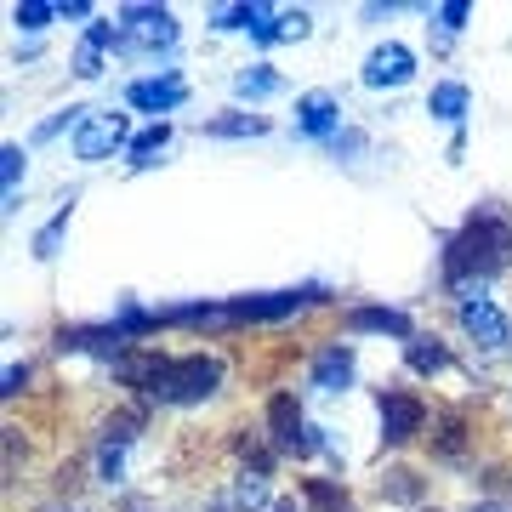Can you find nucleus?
Instances as JSON below:
<instances>
[{"instance_id":"obj_18","label":"nucleus","mask_w":512,"mask_h":512,"mask_svg":"<svg viewBox=\"0 0 512 512\" xmlns=\"http://www.w3.org/2000/svg\"><path fill=\"white\" fill-rule=\"evenodd\" d=\"M404 365L416 370V376H444V370H450V348H444L439 336H410V342H404Z\"/></svg>"},{"instance_id":"obj_5","label":"nucleus","mask_w":512,"mask_h":512,"mask_svg":"<svg viewBox=\"0 0 512 512\" xmlns=\"http://www.w3.org/2000/svg\"><path fill=\"white\" fill-rule=\"evenodd\" d=\"M456 319H461V330H467V342H473L478 353L501 359V353L512 348V319L495 308L484 291H478V296H461V302H456Z\"/></svg>"},{"instance_id":"obj_17","label":"nucleus","mask_w":512,"mask_h":512,"mask_svg":"<svg viewBox=\"0 0 512 512\" xmlns=\"http://www.w3.org/2000/svg\"><path fill=\"white\" fill-rule=\"evenodd\" d=\"M285 92V74L274 63H251V69L234 74V97L239 103H262V97H279Z\"/></svg>"},{"instance_id":"obj_19","label":"nucleus","mask_w":512,"mask_h":512,"mask_svg":"<svg viewBox=\"0 0 512 512\" xmlns=\"http://www.w3.org/2000/svg\"><path fill=\"white\" fill-rule=\"evenodd\" d=\"M200 137H228V143H245V137H268V120L262 114H245V109H228L217 120H205Z\"/></svg>"},{"instance_id":"obj_7","label":"nucleus","mask_w":512,"mask_h":512,"mask_svg":"<svg viewBox=\"0 0 512 512\" xmlns=\"http://www.w3.org/2000/svg\"><path fill=\"white\" fill-rule=\"evenodd\" d=\"M359 80H365L370 92H399L416 80V52L404 46V40H382V46H370V57L359 63Z\"/></svg>"},{"instance_id":"obj_29","label":"nucleus","mask_w":512,"mask_h":512,"mask_svg":"<svg viewBox=\"0 0 512 512\" xmlns=\"http://www.w3.org/2000/svg\"><path fill=\"white\" fill-rule=\"evenodd\" d=\"M23 387H29V365H6V376H0V399H18Z\"/></svg>"},{"instance_id":"obj_30","label":"nucleus","mask_w":512,"mask_h":512,"mask_svg":"<svg viewBox=\"0 0 512 512\" xmlns=\"http://www.w3.org/2000/svg\"><path fill=\"white\" fill-rule=\"evenodd\" d=\"M330 154H336V160H353V154H365V131H342V137L330 143Z\"/></svg>"},{"instance_id":"obj_26","label":"nucleus","mask_w":512,"mask_h":512,"mask_svg":"<svg viewBox=\"0 0 512 512\" xmlns=\"http://www.w3.org/2000/svg\"><path fill=\"white\" fill-rule=\"evenodd\" d=\"M23 171H29V154H23L18 143H6V148H0V188H6V217L18 211V183H23Z\"/></svg>"},{"instance_id":"obj_12","label":"nucleus","mask_w":512,"mask_h":512,"mask_svg":"<svg viewBox=\"0 0 512 512\" xmlns=\"http://www.w3.org/2000/svg\"><path fill=\"white\" fill-rule=\"evenodd\" d=\"M165 365H171V359H165L160 348H126V353H114V359H109L114 382H120V387H137L143 399L154 393V382L165 376Z\"/></svg>"},{"instance_id":"obj_10","label":"nucleus","mask_w":512,"mask_h":512,"mask_svg":"<svg viewBox=\"0 0 512 512\" xmlns=\"http://www.w3.org/2000/svg\"><path fill=\"white\" fill-rule=\"evenodd\" d=\"M308 382L319 387V393H348V387L359 382V353H353V342H325V348L308 359Z\"/></svg>"},{"instance_id":"obj_35","label":"nucleus","mask_w":512,"mask_h":512,"mask_svg":"<svg viewBox=\"0 0 512 512\" xmlns=\"http://www.w3.org/2000/svg\"><path fill=\"white\" fill-rule=\"evenodd\" d=\"M421 512H439V507H421Z\"/></svg>"},{"instance_id":"obj_9","label":"nucleus","mask_w":512,"mask_h":512,"mask_svg":"<svg viewBox=\"0 0 512 512\" xmlns=\"http://www.w3.org/2000/svg\"><path fill=\"white\" fill-rule=\"evenodd\" d=\"M126 103L137 114L165 120L171 109H183V103H188V80H183V74H171V69H165V74H143V80H131V86H126Z\"/></svg>"},{"instance_id":"obj_2","label":"nucleus","mask_w":512,"mask_h":512,"mask_svg":"<svg viewBox=\"0 0 512 512\" xmlns=\"http://www.w3.org/2000/svg\"><path fill=\"white\" fill-rule=\"evenodd\" d=\"M114 29H120V57H160L177 46V18H171V6H143V0H131L114 12Z\"/></svg>"},{"instance_id":"obj_1","label":"nucleus","mask_w":512,"mask_h":512,"mask_svg":"<svg viewBox=\"0 0 512 512\" xmlns=\"http://www.w3.org/2000/svg\"><path fill=\"white\" fill-rule=\"evenodd\" d=\"M512 268V217L495 205H478L456 234H444V285L461 296H478V285Z\"/></svg>"},{"instance_id":"obj_25","label":"nucleus","mask_w":512,"mask_h":512,"mask_svg":"<svg viewBox=\"0 0 512 512\" xmlns=\"http://www.w3.org/2000/svg\"><path fill=\"white\" fill-rule=\"evenodd\" d=\"M382 501H393V507H416V512H421V478L410 473V467H387Z\"/></svg>"},{"instance_id":"obj_8","label":"nucleus","mask_w":512,"mask_h":512,"mask_svg":"<svg viewBox=\"0 0 512 512\" xmlns=\"http://www.w3.org/2000/svg\"><path fill=\"white\" fill-rule=\"evenodd\" d=\"M296 137H313V143H336L342 137V97L313 86V92L296 97Z\"/></svg>"},{"instance_id":"obj_6","label":"nucleus","mask_w":512,"mask_h":512,"mask_svg":"<svg viewBox=\"0 0 512 512\" xmlns=\"http://www.w3.org/2000/svg\"><path fill=\"white\" fill-rule=\"evenodd\" d=\"M376 410H382V444L387 450L410 444L421 427H427V404H421L410 387H382V393H376Z\"/></svg>"},{"instance_id":"obj_28","label":"nucleus","mask_w":512,"mask_h":512,"mask_svg":"<svg viewBox=\"0 0 512 512\" xmlns=\"http://www.w3.org/2000/svg\"><path fill=\"white\" fill-rule=\"evenodd\" d=\"M467 18H473V6H467V0H444V6H433V23H439V40L461 35V29H467Z\"/></svg>"},{"instance_id":"obj_20","label":"nucleus","mask_w":512,"mask_h":512,"mask_svg":"<svg viewBox=\"0 0 512 512\" xmlns=\"http://www.w3.org/2000/svg\"><path fill=\"white\" fill-rule=\"evenodd\" d=\"M308 29H313L308 12H302V6L291 12V6H285V12H274V18L262 23L251 40H256V46H285V40H308Z\"/></svg>"},{"instance_id":"obj_13","label":"nucleus","mask_w":512,"mask_h":512,"mask_svg":"<svg viewBox=\"0 0 512 512\" xmlns=\"http://www.w3.org/2000/svg\"><path fill=\"white\" fill-rule=\"evenodd\" d=\"M120 46V29H114V18H97L86 35H80V46H74V74L80 80H97L103 74V57Z\"/></svg>"},{"instance_id":"obj_31","label":"nucleus","mask_w":512,"mask_h":512,"mask_svg":"<svg viewBox=\"0 0 512 512\" xmlns=\"http://www.w3.org/2000/svg\"><path fill=\"white\" fill-rule=\"evenodd\" d=\"M57 18H74V23H86V29H92L97 12H92V0H63V6H57Z\"/></svg>"},{"instance_id":"obj_23","label":"nucleus","mask_w":512,"mask_h":512,"mask_svg":"<svg viewBox=\"0 0 512 512\" xmlns=\"http://www.w3.org/2000/svg\"><path fill=\"white\" fill-rule=\"evenodd\" d=\"M302 501L313 512H353L348 484H336V478H302Z\"/></svg>"},{"instance_id":"obj_22","label":"nucleus","mask_w":512,"mask_h":512,"mask_svg":"<svg viewBox=\"0 0 512 512\" xmlns=\"http://www.w3.org/2000/svg\"><path fill=\"white\" fill-rule=\"evenodd\" d=\"M74 200H80V194H69V200L57 205V217L46 222L35 239H29V256H35V262H52V256L63 251V234H69V217H74Z\"/></svg>"},{"instance_id":"obj_16","label":"nucleus","mask_w":512,"mask_h":512,"mask_svg":"<svg viewBox=\"0 0 512 512\" xmlns=\"http://www.w3.org/2000/svg\"><path fill=\"white\" fill-rule=\"evenodd\" d=\"M274 12H279V6H268V0H239V6H217V12H211V29H217V35H234V29L256 35Z\"/></svg>"},{"instance_id":"obj_33","label":"nucleus","mask_w":512,"mask_h":512,"mask_svg":"<svg viewBox=\"0 0 512 512\" xmlns=\"http://www.w3.org/2000/svg\"><path fill=\"white\" fill-rule=\"evenodd\" d=\"M467 512H512V507H507V501H473Z\"/></svg>"},{"instance_id":"obj_24","label":"nucleus","mask_w":512,"mask_h":512,"mask_svg":"<svg viewBox=\"0 0 512 512\" xmlns=\"http://www.w3.org/2000/svg\"><path fill=\"white\" fill-rule=\"evenodd\" d=\"M439 439H433V456H444V461H461L467 456V416L461 410H439Z\"/></svg>"},{"instance_id":"obj_27","label":"nucleus","mask_w":512,"mask_h":512,"mask_svg":"<svg viewBox=\"0 0 512 512\" xmlns=\"http://www.w3.org/2000/svg\"><path fill=\"white\" fill-rule=\"evenodd\" d=\"M52 18H57V6H46V0H18L12 6V23H18L23 35H40Z\"/></svg>"},{"instance_id":"obj_14","label":"nucleus","mask_w":512,"mask_h":512,"mask_svg":"<svg viewBox=\"0 0 512 512\" xmlns=\"http://www.w3.org/2000/svg\"><path fill=\"white\" fill-rule=\"evenodd\" d=\"M342 325H348L353 336H365V330H370V336H399V342L416 336V319H410L404 308H348Z\"/></svg>"},{"instance_id":"obj_34","label":"nucleus","mask_w":512,"mask_h":512,"mask_svg":"<svg viewBox=\"0 0 512 512\" xmlns=\"http://www.w3.org/2000/svg\"><path fill=\"white\" fill-rule=\"evenodd\" d=\"M46 512H80V507H46Z\"/></svg>"},{"instance_id":"obj_32","label":"nucleus","mask_w":512,"mask_h":512,"mask_svg":"<svg viewBox=\"0 0 512 512\" xmlns=\"http://www.w3.org/2000/svg\"><path fill=\"white\" fill-rule=\"evenodd\" d=\"M274 512H313L308 501H296V495H285V501H274Z\"/></svg>"},{"instance_id":"obj_21","label":"nucleus","mask_w":512,"mask_h":512,"mask_svg":"<svg viewBox=\"0 0 512 512\" xmlns=\"http://www.w3.org/2000/svg\"><path fill=\"white\" fill-rule=\"evenodd\" d=\"M171 148V120H154L148 131H137L126 148V165L131 171H148V165H160V154Z\"/></svg>"},{"instance_id":"obj_3","label":"nucleus","mask_w":512,"mask_h":512,"mask_svg":"<svg viewBox=\"0 0 512 512\" xmlns=\"http://www.w3.org/2000/svg\"><path fill=\"white\" fill-rule=\"evenodd\" d=\"M217 387H222V359L217 353H183V359L165 365V376L154 382L148 404H205Z\"/></svg>"},{"instance_id":"obj_15","label":"nucleus","mask_w":512,"mask_h":512,"mask_svg":"<svg viewBox=\"0 0 512 512\" xmlns=\"http://www.w3.org/2000/svg\"><path fill=\"white\" fill-rule=\"evenodd\" d=\"M467 109H473V92H467V80H439V86L427 92V114H433V120H444V126H456V131H461Z\"/></svg>"},{"instance_id":"obj_11","label":"nucleus","mask_w":512,"mask_h":512,"mask_svg":"<svg viewBox=\"0 0 512 512\" xmlns=\"http://www.w3.org/2000/svg\"><path fill=\"white\" fill-rule=\"evenodd\" d=\"M205 512H274V490H268V478L239 473L205 501Z\"/></svg>"},{"instance_id":"obj_4","label":"nucleus","mask_w":512,"mask_h":512,"mask_svg":"<svg viewBox=\"0 0 512 512\" xmlns=\"http://www.w3.org/2000/svg\"><path fill=\"white\" fill-rule=\"evenodd\" d=\"M120 148H131V120L114 114V109H92L80 120V131L69 137V154L80 165H103V160H114Z\"/></svg>"}]
</instances>
